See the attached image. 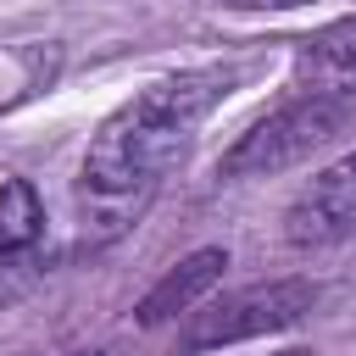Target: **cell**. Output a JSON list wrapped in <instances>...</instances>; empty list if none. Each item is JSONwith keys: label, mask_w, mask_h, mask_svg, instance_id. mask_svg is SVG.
<instances>
[{"label": "cell", "mask_w": 356, "mask_h": 356, "mask_svg": "<svg viewBox=\"0 0 356 356\" xmlns=\"http://www.w3.org/2000/svg\"><path fill=\"white\" fill-rule=\"evenodd\" d=\"M44 228V211H39V195L22 184V178H6L0 184V261L6 256H22Z\"/></svg>", "instance_id": "obj_7"}, {"label": "cell", "mask_w": 356, "mask_h": 356, "mask_svg": "<svg viewBox=\"0 0 356 356\" xmlns=\"http://www.w3.org/2000/svg\"><path fill=\"white\" fill-rule=\"evenodd\" d=\"M222 273H228V250H222V245H206V250L184 256V261H178V267H172V273H167V278L139 300V312H134V317H139L145 328L172 323L178 312H189L195 300H206V295L222 284Z\"/></svg>", "instance_id": "obj_6"}, {"label": "cell", "mask_w": 356, "mask_h": 356, "mask_svg": "<svg viewBox=\"0 0 356 356\" xmlns=\"http://www.w3.org/2000/svg\"><path fill=\"white\" fill-rule=\"evenodd\" d=\"M295 95H334L356 100V17L323 28L295 50Z\"/></svg>", "instance_id": "obj_5"}, {"label": "cell", "mask_w": 356, "mask_h": 356, "mask_svg": "<svg viewBox=\"0 0 356 356\" xmlns=\"http://www.w3.org/2000/svg\"><path fill=\"white\" fill-rule=\"evenodd\" d=\"M234 72L228 67H195L156 78L139 89L128 106H117L100 134L83 150L78 167V217H83V245L117 239L161 189V178L184 161L200 117L228 95Z\"/></svg>", "instance_id": "obj_1"}, {"label": "cell", "mask_w": 356, "mask_h": 356, "mask_svg": "<svg viewBox=\"0 0 356 356\" xmlns=\"http://www.w3.org/2000/svg\"><path fill=\"white\" fill-rule=\"evenodd\" d=\"M317 289L306 278H273V284H250L239 295H222L211 300L206 312H189L178 345L184 350H217V345H239V339H256V334H273V328H289L312 312Z\"/></svg>", "instance_id": "obj_3"}, {"label": "cell", "mask_w": 356, "mask_h": 356, "mask_svg": "<svg viewBox=\"0 0 356 356\" xmlns=\"http://www.w3.org/2000/svg\"><path fill=\"white\" fill-rule=\"evenodd\" d=\"M356 234V150L339 156L334 167H323L300 195L295 206L284 211V239L300 245V250H317V245H339Z\"/></svg>", "instance_id": "obj_4"}, {"label": "cell", "mask_w": 356, "mask_h": 356, "mask_svg": "<svg viewBox=\"0 0 356 356\" xmlns=\"http://www.w3.org/2000/svg\"><path fill=\"white\" fill-rule=\"evenodd\" d=\"M278 356H312V350H278Z\"/></svg>", "instance_id": "obj_10"}, {"label": "cell", "mask_w": 356, "mask_h": 356, "mask_svg": "<svg viewBox=\"0 0 356 356\" xmlns=\"http://www.w3.org/2000/svg\"><path fill=\"white\" fill-rule=\"evenodd\" d=\"M67 356H100V350H67Z\"/></svg>", "instance_id": "obj_9"}, {"label": "cell", "mask_w": 356, "mask_h": 356, "mask_svg": "<svg viewBox=\"0 0 356 356\" xmlns=\"http://www.w3.org/2000/svg\"><path fill=\"white\" fill-rule=\"evenodd\" d=\"M234 11H289V6H306V0H228Z\"/></svg>", "instance_id": "obj_8"}, {"label": "cell", "mask_w": 356, "mask_h": 356, "mask_svg": "<svg viewBox=\"0 0 356 356\" xmlns=\"http://www.w3.org/2000/svg\"><path fill=\"white\" fill-rule=\"evenodd\" d=\"M356 100H334V95H295L278 111H267L256 128H245L228 150H222V172L228 178H261L278 167H295L300 156H312L317 145H328L345 122H350Z\"/></svg>", "instance_id": "obj_2"}]
</instances>
